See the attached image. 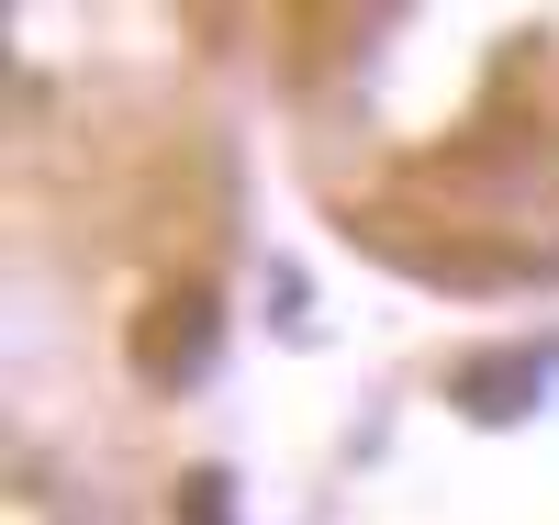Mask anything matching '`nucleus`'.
Segmentation results:
<instances>
[{"label": "nucleus", "instance_id": "nucleus-3", "mask_svg": "<svg viewBox=\"0 0 559 525\" xmlns=\"http://www.w3.org/2000/svg\"><path fill=\"white\" fill-rule=\"evenodd\" d=\"M179 525H224V481H213V469L179 481Z\"/></svg>", "mask_w": 559, "mask_h": 525}, {"label": "nucleus", "instance_id": "nucleus-2", "mask_svg": "<svg viewBox=\"0 0 559 525\" xmlns=\"http://www.w3.org/2000/svg\"><path fill=\"white\" fill-rule=\"evenodd\" d=\"M537 358H481V369H459V403H471L481 425H503V414H526V392H537Z\"/></svg>", "mask_w": 559, "mask_h": 525}, {"label": "nucleus", "instance_id": "nucleus-1", "mask_svg": "<svg viewBox=\"0 0 559 525\" xmlns=\"http://www.w3.org/2000/svg\"><path fill=\"white\" fill-rule=\"evenodd\" d=\"M202 358H213V291L146 302V324H134V369H146V380H191Z\"/></svg>", "mask_w": 559, "mask_h": 525}]
</instances>
